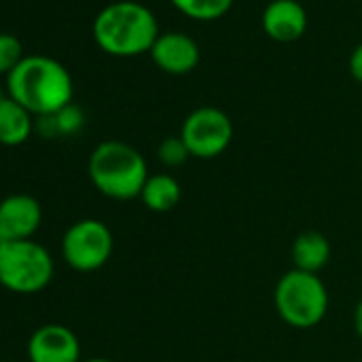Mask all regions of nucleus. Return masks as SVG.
<instances>
[{"label":"nucleus","mask_w":362,"mask_h":362,"mask_svg":"<svg viewBox=\"0 0 362 362\" xmlns=\"http://www.w3.org/2000/svg\"><path fill=\"white\" fill-rule=\"evenodd\" d=\"M7 94L28 109L37 119L60 113L73 105V77L69 69L49 56H26L18 69L5 77Z\"/></svg>","instance_id":"nucleus-1"},{"label":"nucleus","mask_w":362,"mask_h":362,"mask_svg":"<svg viewBox=\"0 0 362 362\" xmlns=\"http://www.w3.org/2000/svg\"><path fill=\"white\" fill-rule=\"evenodd\" d=\"M96 45L113 58L149 54L160 37L153 11L134 0H117L98 11L92 24Z\"/></svg>","instance_id":"nucleus-2"},{"label":"nucleus","mask_w":362,"mask_h":362,"mask_svg":"<svg viewBox=\"0 0 362 362\" xmlns=\"http://www.w3.org/2000/svg\"><path fill=\"white\" fill-rule=\"evenodd\" d=\"M92 186L111 201H134L149 177L143 153L124 141H103L88 158Z\"/></svg>","instance_id":"nucleus-3"},{"label":"nucleus","mask_w":362,"mask_h":362,"mask_svg":"<svg viewBox=\"0 0 362 362\" xmlns=\"http://www.w3.org/2000/svg\"><path fill=\"white\" fill-rule=\"evenodd\" d=\"M56 275L52 252L35 241H9L0 247V288L30 296L43 292Z\"/></svg>","instance_id":"nucleus-4"},{"label":"nucleus","mask_w":362,"mask_h":362,"mask_svg":"<svg viewBox=\"0 0 362 362\" xmlns=\"http://www.w3.org/2000/svg\"><path fill=\"white\" fill-rule=\"evenodd\" d=\"M273 300L279 317L298 330L317 326L328 313V290L322 277L298 269L279 277Z\"/></svg>","instance_id":"nucleus-5"},{"label":"nucleus","mask_w":362,"mask_h":362,"mask_svg":"<svg viewBox=\"0 0 362 362\" xmlns=\"http://www.w3.org/2000/svg\"><path fill=\"white\" fill-rule=\"evenodd\" d=\"M64 262L77 273H94L103 269L113 254V233L96 218L73 222L60 243Z\"/></svg>","instance_id":"nucleus-6"},{"label":"nucleus","mask_w":362,"mask_h":362,"mask_svg":"<svg viewBox=\"0 0 362 362\" xmlns=\"http://www.w3.org/2000/svg\"><path fill=\"white\" fill-rule=\"evenodd\" d=\"M233 122L228 113L218 107H199L181 124L179 136L186 143L192 158L214 160L222 156L233 143Z\"/></svg>","instance_id":"nucleus-7"},{"label":"nucleus","mask_w":362,"mask_h":362,"mask_svg":"<svg viewBox=\"0 0 362 362\" xmlns=\"http://www.w3.org/2000/svg\"><path fill=\"white\" fill-rule=\"evenodd\" d=\"M26 356L30 362H81V343L75 330L64 324L39 326L28 343Z\"/></svg>","instance_id":"nucleus-8"},{"label":"nucleus","mask_w":362,"mask_h":362,"mask_svg":"<svg viewBox=\"0 0 362 362\" xmlns=\"http://www.w3.org/2000/svg\"><path fill=\"white\" fill-rule=\"evenodd\" d=\"M43 224V207L30 194H11L0 201V237L9 241L35 239Z\"/></svg>","instance_id":"nucleus-9"},{"label":"nucleus","mask_w":362,"mask_h":362,"mask_svg":"<svg viewBox=\"0 0 362 362\" xmlns=\"http://www.w3.org/2000/svg\"><path fill=\"white\" fill-rule=\"evenodd\" d=\"M153 64L168 75H188L201 62L199 43L184 33H164L149 52Z\"/></svg>","instance_id":"nucleus-10"},{"label":"nucleus","mask_w":362,"mask_h":362,"mask_svg":"<svg viewBox=\"0 0 362 362\" xmlns=\"http://www.w3.org/2000/svg\"><path fill=\"white\" fill-rule=\"evenodd\" d=\"M262 30L275 43H294L307 30V11L298 0H273L262 11Z\"/></svg>","instance_id":"nucleus-11"},{"label":"nucleus","mask_w":362,"mask_h":362,"mask_svg":"<svg viewBox=\"0 0 362 362\" xmlns=\"http://www.w3.org/2000/svg\"><path fill=\"white\" fill-rule=\"evenodd\" d=\"M37 130V117L13 100L7 92H0V145L20 147Z\"/></svg>","instance_id":"nucleus-12"},{"label":"nucleus","mask_w":362,"mask_h":362,"mask_svg":"<svg viewBox=\"0 0 362 362\" xmlns=\"http://www.w3.org/2000/svg\"><path fill=\"white\" fill-rule=\"evenodd\" d=\"M330 260V241L317 230L300 233L292 243L294 269L305 273H320Z\"/></svg>","instance_id":"nucleus-13"},{"label":"nucleus","mask_w":362,"mask_h":362,"mask_svg":"<svg viewBox=\"0 0 362 362\" xmlns=\"http://www.w3.org/2000/svg\"><path fill=\"white\" fill-rule=\"evenodd\" d=\"M141 203L153 211V214H168L173 211L179 201H181V186L179 181L168 175V173H156V175H149L145 186H143V192H141Z\"/></svg>","instance_id":"nucleus-14"},{"label":"nucleus","mask_w":362,"mask_h":362,"mask_svg":"<svg viewBox=\"0 0 362 362\" xmlns=\"http://www.w3.org/2000/svg\"><path fill=\"white\" fill-rule=\"evenodd\" d=\"M235 0H170V5L194 22H216L224 18Z\"/></svg>","instance_id":"nucleus-15"},{"label":"nucleus","mask_w":362,"mask_h":362,"mask_svg":"<svg viewBox=\"0 0 362 362\" xmlns=\"http://www.w3.org/2000/svg\"><path fill=\"white\" fill-rule=\"evenodd\" d=\"M24 58L22 41L11 33H0V75H11Z\"/></svg>","instance_id":"nucleus-16"},{"label":"nucleus","mask_w":362,"mask_h":362,"mask_svg":"<svg viewBox=\"0 0 362 362\" xmlns=\"http://www.w3.org/2000/svg\"><path fill=\"white\" fill-rule=\"evenodd\" d=\"M192 158L186 143L181 141V136H166L160 145H158V160L166 166V168H177L181 164H186V160Z\"/></svg>","instance_id":"nucleus-17"},{"label":"nucleus","mask_w":362,"mask_h":362,"mask_svg":"<svg viewBox=\"0 0 362 362\" xmlns=\"http://www.w3.org/2000/svg\"><path fill=\"white\" fill-rule=\"evenodd\" d=\"M349 73L358 83H362V43L356 45V49L349 56Z\"/></svg>","instance_id":"nucleus-18"},{"label":"nucleus","mask_w":362,"mask_h":362,"mask_svg":"<svg viewBox=\"0 0 362 362\" xmlns=\"http://www.w3.org/2000/svg\"><path fill=\"white\" fill-rule=\"evenodd\" d=\"M354 330H356V334L362 339V298L358 300V305H356V309H354Z\"/></svg>","instance_id":"nucleus-19"},{"label":"nucleus","mask_w":362,"mask_h":362,"mask_svg":"<svg viewBox=\"0 0 362 362\" xmlns=\"http://www.w3.org/2000/svg\"><path fill=\"white\" fill-rule=\"evenodd\" d=\"M81 362H115V360H111V358H86Z\"/></svg>","instance_id":"nucleus-20"},{"label":"nucleus","mask_w":362,"mask_h":362,"mask_svg":"<svg viewBox=\"0 0 362 362\" xmlns=\"http://www.w3.org/2000/svg\"><path fill=\"white\" fill-rule=\"evenodd\" d=\"M0 362H3V360H0Z\"/></svg>","instance_id":"nucleus-21"}]
</instances>
